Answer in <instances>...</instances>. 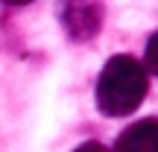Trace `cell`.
I'll use <instances>...</instances> for the list:
<instances>
[{
    "label": "cell",
    "instance_id": "cell-5",
    "mask_svg": "<svg viewBox=\"0 0 158 152\" xmlns=\"http://www.w3.org/2000/svg\"><path fill=\"white\" fill-rule=\"evenodd\" d=\"M73 152H108L102 143H97V141H88V143H82V146H76Z\"/></svg>",
    "mask_w": 158,
    "mask_h": 152
},
{
    "label": "cell",
    "instance_id": "cell-2",
    "mask_svg": "<svg viewBox=\"0 0 158 152\" xmlns=\"http://www.w3.org/2000/svg\"><path fill=\"white\" fill-rule=\"evenodd\" d=\"M62 23L73 41H88L102 27V3L100 0H62Z\"/></svg>",
    "mask_w": 158,
    "mask_h": 152
},
{
    "label": "cell",
    "instance_id": "cell-4",
    "mask_svg": "<svg viewBox=\"0 0 158 152\" xmlns=\"http://www.w3.org/2000/svg\"><path fill=\"white\" fill-rule=\"evenodd\" d=\"M143 62H147V70L158 76V32L149 35L147 41V50H143Z\"/></svg>",
    "mask_w": 158,
    "mask_h": 152
},
{
    "label": "cell",
    "instance_id": "cell-3",
    "mask_svg": "<svg viewBox=\"0 0 158 152\" xmlns=\"http://www.w3.org/2000/svg\"><path fill=\"white\" fill-rule=\"evenodd\" d=\"M114 152H158V117H143L123 129Z\"/></svg>",
    "mask_w": 158,
    "mask_h": 152
},
{
    "label": "cell",
    "instance_id": "cell-6",
    "mask_svg": "<svg viewBox=\"0 0 158 152\" xmlns=\"http://www.w3.org/2000/svg\"><path fill=\"white\" fill-rule=\"evenodd\" d=\"M6 6H27V3H32V0H3Z\"/></svg>",
    "mask_w": 158,
    "mask_h": 152
},
{
    "label": "cell",
    "instance_id": "cell-1",
    "mask_svg": "<svg viewBox=\"0 0 158 152\" xmlns=\"http://www.w3.org/2000/svg\"><path fill=\"white\" fill-rule=\"evenodd\" d=\"M149 91V76L138 59L117 53L106 62L97 79V105L106 117H126L143 102Z\"/></svg>",
    "mask_w": 158,
    "mask_h": 152
}]
</instances>
